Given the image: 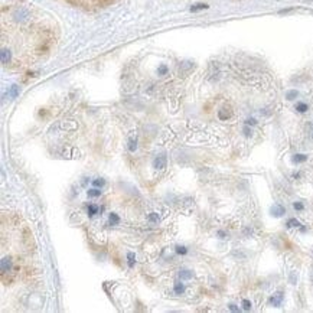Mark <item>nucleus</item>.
Returning a JSON list of instances; mask_svg holds the SVG:
<instances>
[{
  "instance_id": "4",
  "label": "nucleus",
  "mask_w": 313,
  "mask_h": 313,
  "mask_svg": "<svg viewBox=\"0 0 313 313\" xmlns=\"http://www.w3.org/2000/svg\"><path fill=\"white\" fill-rule=\"evenodd\" d=\"M10 270H12V260L9 257L1 258V274L4 276L6 273H9Z\"/></svg>"
},
{
  "instance_id": "7",
  "label": "nucleus",
  "mask_w": 313,
  "mask_h": 313,
  "mask_svg": "<svg viewBox=\"0 0 313 313\" xmlns=\"http://www.w3.org/2000/svg\"><path fill=\"white\" fill-rule=\"evenodd\" d=\"M19 91H20V90H19V87H17L16 84H15V85H12V87H10V90H9V97L16 98V97L19 95Z\"/></svg>"
},
{
  "instance_id": "19",
  "label": "nucleus",
  "mask_w": 313,
  "mask_h": 313,
  "mask_svg": "<svg viewBox=\"0 0 313 313\" xmlns=\"http://www.w3.org/2000/svg\"><path fill=\"white\" fill-rule=\"evenodd\" d=\"M92 183H94V186H100V188H103V186L105 185V180H104L103 178H97V179H94V180H92Z\"/></svg>"
},
{
  "instance_id": "14",
  "label": "nucleus",
  "mask_w": 313,
  "mask_h": 313,
  "mask_svg": "<svg viewBox=\"0 0 313 313\" xmlns=\"http://www.w3.org/2000/svg\"><path fill=\"white\" fill-rule=\"evenodd\" d=\"M118 222H120L118 215L117 214H114V212H111V214H110V224H111V225H117Z\"/></svg>"
},
{
  "instance_id": "16",
  "label": "nucleus",
  "mask_w": 313,
  "mask_h": 313,
  "mask_svg": "<svg viewBox=\"0 0 313 313\" xmlns=\"http://www.w3.org/2000/svg\"><path fill=\"white\" fill-rule=\"evenodd\" d=\"M286 225H287V227H300L302 224H300L296 218H290V219L286 222Z\"/></svg>"
},
{
  "instance_id": "12",
  "label": "nucleus",
  "mask_w": 313,
  "mask_h": 313,
  "mask_svg": "<svg viewBox=\"0 0 313 313\" xmlns=\"http://www.w3.org/2000/svg\"><path fill=\"white\" fill-rule=\"evenodd\" d=\"M296 110H297L299 113H306V111L309 110V107H307L306 103H299V104H296Z\"/></svg>"
},
{
  "instance_id": "26",
  "label": "nucleus",
  "mask_w": 313,
  "mask_h": 313,
  "mask_svg": "<svg viewBox=\"0 0 313 313\" xmlns=\"http://www.w3.org/2000/svg\"><path fill=\"white\" fill-rule=\"evenodd\" d=\"M245 124H247V126H254V124H257V120H255V118H248V120L245 121Z\"/></svg>"
},
{
  "instance_id": "21",
  "label": "nucleus",
  "mask_w": 313,
  "mask_h": 313,
  "mask_svg": "<svg viewBox=\"0 0 313 313\" xmlns=\"http://www.w3.org/2000/svg\"><path fill=\"white\" fill-rule=\"evenodd\" d=\"M176 253H178V254L185 255V254L188 253V248H186V247H183V245H178V247H176Z\"/></svg>"
},
{
  "instance_id": "23",
  "label": "nucleus",
  "mask_w": 313,
  "mask_h": 313,
  "mask_svg": "<svg viewBox=\"0 0 313 313\" xmlns=\"http://www.w3.org/2000/svg\"><path fill=\"white\" fill-rule=\"evenodd\" d=\"M149 221H150V222H157V221H159V215H157L156 212H152V214L149 215Z\"/></svg>"
},
{
  "instance_id": "30",
  "label": "nucleus",
  "mask_w": 313,
  "mask_h": 313,
  "mask_svg": "<svg viewBox=\"0 0 313 313\" xmlns=\"http://www.w3.org/2000/svg\"><path fill=\"white\" fill-rule=\"evenodd\" d=\"M290 280H291V283H293V284H296V274L294 273L290 274Z\"/></svg>"
},
{
  "instance_id": "20",
  "label": "nucleus",
  "mask_w": 313,
  "mask_h": 313,
  "mask_svg": "<svg viewBox=\"0 0 313 313\" xmlns=\"http://www.w3.org/2000/svg\"><path fill=\"white\" fill-rule=\"evenodd\" d=\"M166 72H167V67H166L164 64H162V65L157 68V74H159V75H164Z\"/></svg>"
},
{
  "instance_id": "3",
  "label": "nucleus",
  "mask_w": 313,
  "mask_h": 313,
  "mask_svg": "<svg viewBox=\"0 0 313 313\" xmlns=\"http://www.w3.org/2000/svg\"><path fill=\"white\" fill-rule=\"evenodd\" d=\"M166 162H167L166 155H159V156L155 159V162H153V167L157 169V170H163V169L166 167Z\"/></svg>"
},
{
  "instance_id": "8",
  "label": "nucleus",
  "mask_w": 313,
  "mask_h": 313,
  "mask_svg": "<svg viewBox=\"0 0 313 313\" xmlns=\"http://www.w3.org/2000/svg\"><path fill=\"white\" fill-rule=\"evenodd\" d=\"M299 97V91H296V90H290V91H287L286 92V98L289 100V101H291V100H294V98H297Z\"/></svg>"
},
{
  "instance_id": "6",
  "label": "nucleus",
  "mask_w": 313,
  "mask_h": 313,
  "mask_svg": "<svg viewBox=\"0 0 313 313\" xmlns=\"http://www.w3.org/2000/svg\"><path fill=\"white\" fill-rule=\"evenodd\" d=\"M179 277H180V280H191L192 278V271L186 270V269H182L179 271Z\"/></svg>"
},
{
  "instance_id": "25",
  "label": "nucleus",
  "mask_w": 313,
  "mask_h": 313,
  "mask_svg": "<svg viewBox=\"0 0 313 313\" xmlns=\"http://www.w3.org/2000/svg\"><path fill=\"white\" fill-rule=\"evenodd\" d=\"M293 206H294L296 211H302V209H303V203H300V202H294Z\"/></svg>"
},
{
  "instance_id": "15",
  "label": "nucleus",
  "mask_w": 313,
  "mask_h": 313,
  "mask_svg": "<svg viewBox=\"0 0 313 313\" xmlns=\"http://www.w3.org/2000/svg\"><path fill=\"white\" fill-rule=\"evenodd\" d=\"M87 209H88V215H90V217H92V215H95V214L98 212V206H97V205H88Z\"/></svg>"
},
{
  "instance_id": "9",
  "label": "nucleus",
  "mask_w": 313,
  "mask_h": 313,
  "mask_svg": "<svg viewBox=\"0 0 313 313\" xmlns=\"http://www.w3.org/2000/svg\"><path fill=\"white\" fill-rule=\"evenodd\" d=\"M294 163H302V162H306L307 160V156L306 155H302V153H297V155H294L293 159H291Z\"/></svg>"
},
{
  "instance_id": "5",
  "label": "nucleus",
  "mask_w": 313,
  "mask_h": 313,
  "mask_svg": "<svg viewBox=\"0 0 313 313\" xmlns=\"http://www.w3.org/2000/svg\"><path fill=\"white\" fill-rule=\"evenodd\" d=\"M283 293H276V294H273L271 297H270V303L273 305V306H276V307H278L280 305H281V302H283Z\"/></svg>"
},
{
  "instance_id": "2",
  "label": "nucleus",
  "mask_w": 313,
  "mask_h": 313,
  "mask_svg": "<svg viewBox=\"0 0 313 313\" xmlns=\"http://www.w3.org/2000/svg\"><path fill=\"white\" fill-rule=\"evenodd\" d=\"M270 214L274 218H280V217H283L286 214V208L283 205H280V203H276V205H273L270 208Z\"/></svg>"
},
{
  "instance_id": "29",
  "label": "nucleus",
  "mask_w": 313,
  "mask_h": 313,
  "mask_svg": "<svg viewBox=\"0 0 313 313\" xmlns=\"http://www.w3.org/2000/svg\"><path fill=\"white\" fill-rule=\"evenodd\" d=\"M228 307H230V310H232V312H238V310H239V309H238L235 305H230Z\"/></svg>"
},
{
  "instance_id": "1",
  "label": "nucleus",
  "mask_w": 313,
  "mask_h": 313,
  "mask_svg": "<svg viewBox=\"0 0 313 313\" xmlns=\"http://www.w3.org/2000/svg\"><path fill=\"white\" fill-rule=\"evenodd\" d=\"M29 10L28 9H25V7H20V9H17L16 12H15V15H13V17H15V20H17V22H25V20H28L29 19Z\"/></svg>"
},
{
  "instance_id": "18",
  "label": "nucleus",
  "mask_w": 313,
  "mask_h": 313,
  "mask_svg": "<svg viewBox=\"0 0 313 313\" xmlns=\"http://www.w3.org/2000/svg\"><path fill=\"white\" fill-rule=\"evenodd\" d=\"M127 260H128V267H133L136 263V257L133 253H127Z\"/></svg>"
},
{
  "instance_id": "17",
  "label": "nucleus",
  "mask_w": 313,
  "mask_h": 313,
  "mask_svg": "<svg viewBox=\"0 0 313 313\" xmlns=\"http://www.w3.org/2000/svg\"><path fill=\"white\" fill-rule=\"evenodd\" d=\"M209 6L208 4H203V3H201V4H195V6H192L191 7V12H198V10H203V9H208Z\"/></svg>"
},
{
  "instance_id": "24",
  "label": "nucleus",
  "mask_w": 313,
  "mask_h": 313,
  "mask_svg": "<svg viewBox=\"0 0 313 313\" xmlns=\"http://www.w3.org/2000/svg\"><path fill=\"white\" fill-rule=\"evenodd\" d=\"M101 195V191L98 189H90L88 191V196H100Z\"/></svg>"
},
{
  "instance_id": "13",
  "label": "nucleus",
  "mask_w": 313,
  "mask_h": 313,
  "mask_svg": "<svg viewBox=\"0 0 313 313\" xmlns=\"http://www.w3.org/2000/svg\"><path fill=\"white\" fill-rule=\"evenodd\" d=\"M136 149H137V140H136V139H130V140H128V150H130L131 153H134Z\"/></svg>"
},
{
  "instance_id": "10",
  "label": "nucleus",
  "mask_w": 313,
  "mask_h": 313,
  "mask_svg": "<svg viewBox=\"0 0 313 313\" xmlns=\"http://www.w3.org/2000/svg\"><path fill=\"white\" fill-rule=\"evenodd\" d=\"M9 59H10V51H7L6 48H3L1 49V62L6 64Z\"/></svg>"
},
{
  "instance_id": "27",
  "label": "nucleus",
  "mask_w": 313,
  "mask_h": 313,
  "mask_svg": "<svg viewBox=\"0 0 313 313\" xmlns=\"http://www.w3.org/2000/svg\"><path fill=\"white\" fill-rule=\"evenodd\" d=\"M218 237H219L221 239H225V238H227V232H225V231H218Z\"/></svg>"
},
{
  "instance_id": "22",
  "label": "nucleus",
  "mask_w": 313,
  "mask_h": 313,
  "mask_svg": "<svg viewBox=\"0 0 313 313\" xmlns=\"http://www.w3.org/2000/svg\"><path fill=\"white\" fill-rule=\"evenodd\" d=\"M242 309L244 310H251V302L247 300V299H244L242 300Z\"/></svg>"
},
{
  "instance_id": "28",
  "label": "nucleus",
  "mask_w": 313,
  "mask_h": 313,
  "mask_svg": "<svg viewBox=\"0 0 313 313\" xmlns=\"http://www.w3.org/2000/svg\"><path fill=\"white\" fill-rule=\"evenodd\" d=\"M244 134H245L247 137H250V136H251V128H248V127H245V128H244Z\"/></svg>"
},
{
  "instance_id": "11",
  "label": "nucleus",
  "mask_w": 313,
  "mask_h": 313,
  "mask_svg": "<svg viewBox=\"0 0 313 313\" xmlns=\"http://www.w3.org/2000/svg\"><path fill=\"white\" fill-rule=\"evenodd\" d=\"M173 290H175V293H176V294H182V293L185 291V286H183L182 283H175Z\"/></svg>"
}]
</instances>
